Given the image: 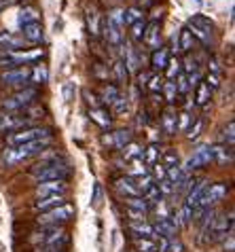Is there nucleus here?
Instances as JSON below:
<instances>
[{
    "label": "nucleus",
    "mask_w": 235,
    "mask_h": 252,
    "mask_svg": "<svg viewBox=\"0 0 235 252\" xmlns=\"http://www.w3.org/2000/svg\"><path fill=\"white\" fill-rule=\"evenodd\" d=\"M51 140H34V142H24V144H17V146H9L2 155V161L6 165H15V163H22L24 159H30V157H40V153H45L49 149Z\"/></svg>",
    "instance_id": "nucleus-1"
},
{
    "label": "nucleus",
    "mask_w": 235,
    "mask_h": 252,
    "mask_svg": "<svg viewBox=\"0 0 235 252\" xmlns=\"http://www.w3.org/2000/svg\"><path fill=\"white\" fill-rule=\"evenodd\" d=\"M30 174L38 180V183L40 180H68L72 170L68 167V163L64 159H59V161H40L38 165L32 167Z\"/></svg>",
    "instance_id": "nucleus-2"
},
{
    "label": "nucleus",
    "mask_w": 235,
    "mask_h": 252,
    "mask_svg": "<svg viewBox=\"0 0 235 252\" xmlns=\"http://www.w3.org/2000/svg\"><path fill=\"white\" fill-rule=\"evenodd\" d=\"M186 28H189V32L193 34V38L199 40L204 47H214V36H216V28H214L212 19L206 17V15H193L189 19V24H186Z\"/></svg>",
    "instance_id": "nucleus-3"
},
{
    "label": "nucleus",
    "mask_w": 235,
    "mask_h": 252,
    "mask_svg": "<svg viewBox=\"0 0 235 252\" xmlns=\"http://www.w3.org/2000/svg\"><path fill=\"white\" fill-rule=\"evenodd\" d=\"M34 140H53V131L49 127L32 125V127H24V129L9 131V134H6V144L9 146H17V144H24V142H34Z\"/></svg>",
    "instance_id": "nucleus-4"
},
{
    "label": "nucleus",
    "mask_w": 235,
    "mask_h": 252,
    "mask_svg": "<svg viewBox=\"0 0 235 252\" xmlns=\"http://www.w3.org/2000/svg\"><path fill=\"white\" fill-rule=\"evenodd\" d=\"M38 95H40V92H38V87H22L17 94H13V95H9L6 100L2 102V110H11V113H19V110H24V108H28V106H32L34 102L38 100Z\"/></svg>",
    "instance_id": "nucleus-5"
},
{
    "label": "nucleus",
    "mask_w": 235,
    "mask_h": 252,
    "mask_svg": "<svg viewBox=\"0 0 235 252\" xmlns=\"http://www.w3.org/2000/svg\"><path fill=\"white\" fill-rule=\"evenodd\" d=\"M74 216V206H70L66 201V204H61L58 208H51L47 210V212H40L38 216V225L40 227H61L64 222H68Z\"/></svg>",
    "instance_id": "nucleus-6"
},
{
    "label": "nucleus",
    "mask_w": 235,
    "mask_h": 252,
    "mask_svg": "<svg viewBox=\"0 0 235 252\" xmlns=\"http://www.w3.org/2000/svg\"><path fill=\"white\" fill-rule=\"evenodd\" d=\"M32 242H34V244L40 242V246H49V248L59 250V248L68 242V233H66V231L61 229V227H45L43 231L34 233Z\"/></svg>",
    "instance_id": "nucleus-7"
},
{
    "label": "nucleus",
    "mask_w": 235,
    "mask_h": 252,
    "mask_svg": "<svg viewBox=\"0 0 235 252\" xmlns=\"http://www.w3.org/2000/svg\"><path fill=\"white\" fill-rule=\"evenodd\" d=\"M231 233H233V212H229V214H216V219H214L212 227H210L208 244L225 240V237L231 235Z\"/></svg>",
    "instance_id": "nucleus-8"
},
{
    "label": "nucleus",
    "mask_w": 235,
    "mask_h": 252,
    "mask_svg": "<svg viewBox=\"0 0 235 252\" xmlns=\"http://www.w3.org/2000/svg\"><path fill=\"white\" fill-rule=\"evenodd\" d=\"M0 83L6 87H28V83H30V66L2 70L0 72Z\"/></svg>",
    "instance_id": "nucleus-9"
},
{
    "label": "nucleus",
    "mask_w": 235,
    "mask_h": 252,
    "mask_svg": "<svg viewBox=\"0 0 235 252\" xmlns=\"http://www.w3.org/2000/svg\"><path fill=\"white\" fill-rule=\"evenodd\" d=\"M212 146L210 144H202V146H197L195 151H193V155L186 159V163L182 165V170L184 172H195V170H202V167L206 165H210L212 163Z\"/></svg>",
    "instance_id": "nucleus-10"
},
{
    "label": "nucleus",
    "mask_w": 235,
    "mask_h": 252,
    "mask_svg": "<svg viewBox=\"0 0 235 252\" xmlns=\"http://www.w3.org/2000/svg\"><path fill=\"white\" fill-rule=\"evenodd\" d=\"M131 140L134 138H131L129 129H115V131H110V134L102 136V144L108 146L110 151H121L127 142H131Z\"/></svg>",
    "instance_id": "nucleus-11"
},
{
    "label": "nucleus",
    "mask_w": 235,
    "mask_h": 252,
    "mask_svg": "<svg viewBox=\"0 0 235 252\" xmlns=\"http://www.w3.org/2000/svg\"><path fill=\"white\" fill-rule=\"evenodd\" d=\"M66 180H40L36 185V197H47V195H64L66 193Z\"/></svg>",
    "instance_id": "nucleus-12"
},
{
    "label": "nucleus",
    "mask_w": 235,
    "mask_h": 252,
    "mask_svg": "<svg viewBox=\"0 0 235 252\" xmlns=\"http://www.w3.org/2000/svg\"><path fill=\"white\" fill-rule=\"evenodd\" d=\"M142 43L147 45L150 51L157 47H161V24L159 22H148L147 28H144V36H142Z\"/></svg>",
    "instance_id": "nucleus-13"
},
{
    "label": "nucleus",
    "mask_w": 235,
    "mask_h": 252,
    "mask_svg": "<svg viewBox=\"0 0 235 252\" xmlns=\"http://www.w3.org/2000/svg\"><path fill=\"white\" fill-rule=\"evenodd\" d=\"M28 127L26 121L22 117H19V113H11V110H6V113H0V131H17V129H24Z\"/></svg>",
    "instance_id": "nucleus-14"
},
{
    "label": "nucleus",
    "mask_w": 235,
    "mask_h": 252,
    "mask_svg": "<svg viewBox=\"0 0 235 252\" xmlns=\"http://www.w3.org/2000/svg\"><path fill=\"white\" fill-rule=\"evenodd\" d=\"M170 58H172V53H170V49L165 45L153 49V51H150V60H148L150 62V70H153V72H163L165 66H168V62H170Z\"/></svg>",
    "instance_id": "nucleus-15"
},
{
    "label": "nucleus",
    "mask_w": 235,
    "mask_h": 252,
    "mask_svg": "<svg viewBox=\"0 0 235 252\" xmlns=\"http://www.w3.org/2000/svg\"><path fill=\"white\" fill-rule=\"evenodd\" d=\"M176 117L178 113L174 110V106H165L161 110V117H159V127L165 136H176Z\"/></svg>",
    "instance_id": "nucleus-16"
},
{
    "label": "nucleus",
    "mask_w": 235,
    "mask_h": 252,
    "mask_svg": "<svg viewBox=\"0 0 235 252\" xmlns=\"http://www.w3.org/2000/svg\"><path fill=\"white\" fill-rule=\"evenodd\" d=\"M102 32H104L106 43H108L110 47L119 49V47L123 45V28L115 26L113 22H108L106 17H104V22H102Z\"/></svg>",
    "instance_id": "nucleus-17"
},
{
    "label": "nucleus",
    "mask_w": 235,
    "mask_h": 252,
    "mask_svg": "<svg viewBox=\"0 0 235 252\" xmlns=\"http://www.w3.org/2000/svg\"><path fill=\"white\" fill-rule=\"evenodd\" d=\"M22 38L30 45H40L45 40V30H43V24L40 22H34V24H28L22 26Z\"/></svg>",
    "instance_id": "nucleus-18"
},
{
    "label": "nucleus",
    "mask_w": 235,
    "mask_h": 252,
    "mask_svg": "<svg viewBox=\"0 0 235 252\" xmlns=\"http://www.w3.org/2000/svg\"><path fill=\"white\" fill-rule=\"evenodd\" d=\"M208 189V180L204 178H195V183H193V187L186 191V197H184V206L189 208H195L199 204V199H202L204 191Z\"/></svg>",
    "instance_id": "nucleus-19"
},
{
    "label": "nucleus",
    "mask_w": 235,
    "mask_h": 252,
    "mask_svg": "<svg viewBox=\"0 0 235 252\" xmlns=\"http://www.w3.org/2000/svg\"><path fill=\"white\" fill-rule=\"evenodd\" d=\"M26 40L13 32H0V51H19Z\"/></svg>",
    "instance_id": "nucleus-20"
},
{
    "label": "nucleus",
    "mask_w": 235,
    "mask_h": 252,
    "mask_svg": "<svg viewBox=\"0 0 235 252\" xmlns=\"http://www.w3.org/2000/svg\"><path fill=\"white\" fill-rule=\"evenodd\" d=\"M123 47V45H121ZM125 51H123V64H125V68H127V72H138L140 70V66H142V62H140V53H138V49L136 47H131V45H127V47H123Z\"/></svg>",
    "instance_id": "nucleus-21"
},
{
    "label": "nucleus",
    "mask_w": 235,
    "mask_h": 252,
    "mask_svg": "<svg viewBox=\"0 0 235 252\" xmlns=\"http://www.w3.org/2000/svg\"><path fill=\"white\" fill-rule=\"evenodd\" d=\"M212 159L218 161L220 165H231L233 163V146L229 144H214L212 146Z\"/></svg>",
    "instance_id": "nucleus-22"
},
{
    "label": "nucleus",
    "mask_w": 235,
    "mask_h": 252,
    "mask_svg": "<svg viewBox=\"0 0 235 252\" xmlns=\"http://www.w3.org/2000/svg\"><path fill=\"white\" fill-rule=\"evenodd\" d=\"M153 229H155V235H163V237H174L176 231H178L176 222L172 220V214L165 216V219H157Z\"/></svg>",
    "instance_id": "nucleus-23"
},
{
    "label": "nucleus",
    "mask_w": 235,
    "mask_h": 252,
    "mask_svg": "<svg viewBox=\"0 0 235 252\" xmlns=\"http://www.w3.org/2000/svg\"><path fill=\"white\" fill-rule=\"evenodd\" d=\"M11 55L17 66H28V64H32V62L43 58L45 51L43 49H34V51H11Z\"/></svg>",
    "instance_id": "nucleus-24"
},
{
    "label": "nucleus",
    "mask_w": 235,
    "mask_h": 252,
    "mask_svg": "<svg viewBox=\"0 0 235 252\" xmlns=\"http://www.w3.org/2000/svg\"><path fill=\"white\" fill-rule=\"evenodd\" d=\"M89 117H91V121L95 125H100L102 129H108L113 127V117H110V113L104 108V106H98V108H89Z\"/></svg>",
    "instance_id": "nucleus-25"
},
{
    "label": "nucleus",
    "mask_w": 235,
    "mask_h": 252,
    "mask_svg": "<svg viewBox=\"0 0 235 252\" xmlns=\"http://www.w3.org/2000/svg\"><path fill=\"white\" fill-rule=\"evenodd\" d=\"M115 189H117V193L123 195V197H136V195H140L138 193V189L134 185V178H129V176H121V178H117L115 180Z\"/></svg>",
    "instance_id": "nucleus-26"
},
{
    "label": "nucleus",
    "mask_w": 235,
    "mask_h": 252,
    "mask_svg": "<svg viewBox=\"0 0 235 252\" xmlns=\"http://www.w3.org/2000/svg\"><path fill=\"white\" fill-rule=\"evenodd\" d=\"M212 100V92H210V87L206 85L204 81H199L197 85H195V97H193V104L199 108H206L210 104Z\"/></svg>",
    "instance_id": "nucleus-27"
},
{
    "label": "nucleus",
    "mask_w": 235,
    "mask_h": 252,
    "mask_svg": "<svg viewBox=\"0 0 235 252\" xmlns=\"http://www.w3.org/2000/svg\"><path fill=\"white\" fill-rule=\"evenodd\" d=\"M61 204H66V197L64 195H47V197H38L36 204H34V208L38 210V212H47V210L51 208H58Z\"/></svg>",
    "instance_id": "nucleus-28"
},
{
    "label": "nucleus",
    "mask_w": 235,
    "mask_h": 252,
    "mask_svg": "<svg viewBox=\"0 0 235 252\" xmlns=\"http://www.w3.org/2000/svg\"><path fill=\"white\" fill-rule=\"evenodd\" d=\"M178 49H180V53H193L195 51V45H197V40L193 38V34L189 32V28H182L180 34H178Z\"/></svg>",
    "instance_id": "nucleus-29"
},
{
    "label": "nucleus",
    "mask_w": 235,
    "mask_h": 252,
    "mask_svg": "<svg viewBox=\"0 0 235 252\" xmlns=\"http://www.w3.org/2000/svg\"><path fill=\"white\" fill-rule=\"evenodd\" d=\"M119 95H121V89L117 85H113V83H106V85H102V89H100V104H104V106H113V102Z\"/></svg>",
    "instance_id": "nucleus-30"
},
{
    "label": "nucleus",
    "mask_w": 235,
    "mask_h": 252,
    "mask_svg": "<svg viewBox=\"0 0 235 252\" xmlns=\"http://www.w3.org/2000/svg\"><path fill=\"white\" fill-rule=\"evenodd\" d=\"M129 231L136 237H153L155 235L153 225L147 220H129Z\"/></svg>",
    "instance_id": "nucleus-31"
},
{
    "label": "nucleus",
    "mask_w": 235,
    "mask_h": 252,
    "mask_svg": "<svg viewBox=\"0 0 235 252\" xmlns=\"http://www.w3.org/2000/svg\"><path fill=\"white\" fill-rule=\"evenodd\" d=\"M47 81H49V70H47V66H34V68H30V83L34 87L45 85Z\"/></svg>",
    "instance_id": "nucleus-32"
},
{
    "label": "nucleus",
    "mask_w": 235,
    "mask_h": 252,
    "mask_svg": "<svg viewBox=\"0 0 235 252\" xmlns=\"http://www.w3.org/2000/svg\"><path fill=\"white\" fill-rule=\"evenodd\" d=\"M142 153H144V149L138 142H127L125 146L121 149V155H123V159L125 161H136V159H142Z\"/></svg>",
    "instance_id": "nucleus-33"
},
{
    "label": "nucleus",
    "mask_w": 235,
    "mask_h": 252,
    "mask_svg": "<svg viewBox=\"0 0 235 252\" xmlns=\"http://www.w3.org/2000/svg\"><path fill=\"white\" fill-rule=\"evenodd\" d=\"M163 79L165 81H174L178 74H182V62H180V58H170V62H168V66H165V70H163Z\"/></svg>",
    "instance_id": "nucleus-34"
},
{
    "label": "nucleus",
    "mask_w": 235,
    "mask_h": 252,
    "mask_svg": "<svg viewBox=\"0 0 235 252\" xmlns=\"http://www.w3.org/2000/svg\"><path fill=\"white\" fill-rule=\"evenodd\" d=\"M159 163H161L165 170H170V167H178L180 165V157H178V153L174 151V149H165L161 155H159Z\"/></svg>",
    "instance_id": "nucleus-35"
},
{
    "label": "nucleus",
    "mask_w": 235,
    "mask_h": 252,
    "mask_svg": "<svg viewBox=\"0 0 235 252\" xmlns=\"http://www.w3.org/2000/svg\"><path fill=\"white\" fill-rule=\"evenodd\" d=\"M125 208L127 210H136V212H142V214L150 212V206L144 201L142 195H136V197H125Z\"/></svg>",
    "instance_id": "nucleus-36"
},
{
    "label": "nucleus",
    "mask_w": 235,
    "mask_h": 252,
    "mask_svg": "<svg viewBox=\"0 0 235 252\" xmlns=\"http://www.w3.org/2000/svg\"><path fill=\"white\" fill-rule=\"evenodd\" d=\"M38 17H40L38 9H34V6H24V9L19 11V17H17V22H19V26H28V24H34V22H38Z\"/></svg>",
    "instance_id": "nucleus-37"
},
{
    "label": "nucleus",
    "mask_w": 235,
    "mask_h": 252,
    "mask_svg": "<svg viewBox=\"0 0 235 252\" xmlns=\"http://www.w3.org/2000/svg\"><path fill=\"white\" fill-rule=\"evenodd\" d=\"M161 97L168 102V106H174L176 104V97H178V92H176V85L174 81H165L163 87H161Z\"/></svg>",
    "instance_id": "nucleus-38"
},
{
    "label": "nucleus",
    "mask_w": 235,
    "mask_h": 252,
    "mask_svg": "<svg viewBox=\"0 0 235 252\" xmlns=\"http://www.w3.org/2000/svg\"><path fill=\"white\" fill-rule=\"evenodd\" d=\"M113 76H115V81H117V87H119V85H125V83H127L129 72H127L125 64H123V60H117V62H115V66H113Z\"/></svg>",
    "instance_id": "nucleus-39"
},
{
    "label": "nucleus",
    "mask_w": 235,
    "mask_h": 252,
    "mask_svg": "<svg viewBox=\"0 0 235 252\" xmlns=\"http://www.w3.org/2000/svg\"><path fill=\"white\" fill-rule=\"evenodd\" d=\"M142 15H144V13H142L140 6H127V9H123V24L131 26V24L140 22Z\"/></svg>",
    "instance_id": "nucleus-40"
},
{
    "label": "nucleus",
    "mask_w": 235,
    "mask_h": 252,
    "mask_svg": "<svg viewBox=\"0 0 235 252\" xmlns=\"http://www.w3.org/2000/svg\"><path fill=\"white\" fill-rule=\"evenodd\" d=\"M193 121H195V117H193L191 110H182V113L176 117V131H184L186 134Z\"/></svg>",
    "instance_id": "nucleus-41"
},
{
    "label": "nucleus",
    "mask_w": 235,
    "mask_h": 252,
    "mask_svg": "<svg viewBox=\"0 0 235 252\" xmlns=\"http://www.w3.org/2000/svg\"><path fill=\"white\" fill-rule=\"evenodd\" d=\"M87 28H89V34H91V36H98L102 32V22H100V15L95 11H87Z\"/></svg>",
    "instance_id": "nucleus-42"
},
{
    "label": "nucleus",
    "mask_w": 235,
    "mask_h": 252,
    "mask_svg": "<svg viewBox=\"0 0 235 252\" xmlns=\"http://www.w3.org/2000/svg\"><path fill=\"white\" fill-rule=\"evenodd\" d=\"M159 146L157 144H148L147 149H144V153H142V161H144V165H153V163H157L159 161Z\"/></svg>",
    "instance_id": "nucleus-43"
},
{
    "label": "nucleus",
    "mask_w": 235,
    "mask_h": 252,
    "mask_svg": "<svg viewBox=\"0 0 235 252\" xmlns=\"http://www.w3.org/2000/svg\"><path fill=\"white\" fill-rule=\"evenodd\" d=\"M134 185H136V189H138V193L144 195V193H147L150 187L155 185V180H153V176H150V172H148V174H144V176H138V178H134Z\"/></svg>",
    "instance_id": "nucleus-44"
},
{
    "label": "nucleus",
    "mask_w": 235,
    "mask_h": 252,
    "mask_svg": "<svg viewBox=\"0 0 235 252\" xmlns=\"http://www.w3.org/2000/svg\"><path fill=\"white\" fill-rule=\"evenodd\" d=\"M163 83H165L163 74L161 72H153V74H150V79H148V83H147V89L150 94H161Z\"/></svg>",
    "instance_id": "nucleus-45"
},
{
    "label": "nucleus",
    "mask_w": 235,
    "mask_h": 252,
    "mask_svg": "<svg viewBox=\"0 0 235 252\" xmlns=\"http://www.w3.org/2000/svg\"><path fill=\"white\" fill-rule=\"evenodd\" d=\"M144 28H147V22H144V19H140V22H136V24L129 26V38L134 40V43H142Z\"/></svg>",
    "instance_id": "nucleus-46"
},
{
    "label": "nucleus",
    "mask_w": 235,
    "mask_h": 252,
    "mask_svg": "<svg viewBox=\"0 0 235 252\" xmlns=\"http://www.w3.org/2000/svg\"><path fill=\"white\" fill-rule=\"evenodd\" d=\"M142 197H144V201H147V204H148L150 208H155V206H159V204H161V201H163V197H161V193H159L157 185H153V187H150L148 191L142 195Z\"/></svg>",
    "instance_id": "nucleus-47"
},
{
    "label": "nucleus",
    "mask_w": 235,
    "mask_h": 252,
    "mask_svg": "<svg viewBox=\"0 0 235 252\" xmlns=\"http://www.w3.org/2000/svg\"><path fill=\"white\" fill-rule=\"evenodd\" d=\"M204 125H206V119H204V117H195V121L191 123L189 131H186V136H189V140H197L199 136H202Z\"/></svg>",
    "instance_id": "nucleus-48"
},
{
    "label": "nucleus",
    "mask_w": 235,
    "mask_h": 252,
    "mask_svg": "<svg viewBox=\"0 0 235 252\" xmlns=\"http://www.w3.org/2000/svg\"><path fill=\"white\" fill-rule=\"evenodd\" d=\"M134 246L138 252H155V240L153 237H136Z\"/></svg>",
    "instance_id": "nucleus-49"
},
{
    "label": "nucleus",
    "mask_w": 235,
    "mask_h": 252,
    "mask_svg": "<svg viewBox=\"0 0 235 252\" xmlns=\"http://www.w3.org/2000/svg\"><path fill=\"white\" fill-rule=\"evenodd\" d=\"M131 167H129V178H138V176H144L148 174V165H144L142 159H136V161H129Z\"/></svg>",
    "instance_id": "nucleus-50"
},
{
    "label": "nucleus",
    "mask_w": 235,
    "mask_h": 252,
    "mask_svg": "<svg viewBox=\"0 0 235 252\" xmlns=\"http://www.w3.org/2000/svg\"><path fill=\"white\" fill-rule=\"evenodd\" d=\"M204 83L210 87V92L214 94L216 89H220V85H223V74H214V72H208L206 74V79H204Z\"/></svg>",
    "instance_id": "nucleus-51"
},
{
    "label": "nucleus",
    "mask_w": 235,
    "mask_h": 252,
    "mask_svg": "<svg viewBox=\"0 0 235 252\" xmlns=\"http://www.w3.org/2000/svg\"><path fill=\"white\" fill-rule=\"evenodd\" d=\"M233 140H235V121L231 119V121L225 125V129H223V144L233 146Z\"/></svg>",
    "instance_id": "nucleus-52"
},
{
    "label": "nucleus",
    "mask_w": 235,
    "mask_h": 252,
    "mask_svg": "<svg viewBox=\"0 0 235 252\" xmlns=\"http://www.w3.org/2000/svg\"><path fill=\"white\" fill-rule=\"evenodd\" d=\"M150 176H153V180H155V183H159V180H163L165 178V174H168V170H165V167L161 165V163H159V161H157V163H153V165H150Z\"/></svg>",
    "instance_id": "nucleus-53"
},
{
    "label": "nucleus",
    "mask_w": 235,
    "mask_h": 252,
    "mask_svg": "<svg viewBox=\"0 0 235 252\" xmlns=\"http://www.w3.org/2000/svg\"><path fill=\"white\" fill-rule=\"evenodd\" d=\"M110 108H113V113H115V115H123V113L127 110V97L121 94V95L113 102V106H110Z\"/></svg>",
    "instance_id": "nucleus-54"
},
{
    "label": "nucleus",
    "mask_w": 235,
    "mask_h": 252,
    "mask_svg": "<svg viewBox=\"0 0 235 252\" xmlns=\"http://www.w3.org/2000/svg\"><path fill=\"white\" fill-rule=\"evenodd\" d=\"M106 19H108V22H113L115 26H119V28H125V24H123V9H113V11H108Z\"/></svg>",
    "instance_id": "nucleus-55"
},
{
    "label": "nucleus",
    "mask_w": 235,
    "mask_h": 252,
    "mask_svg": "<svg viewBox=\"0 0 235 252\" xmlns=\"http://www.w3.org/2000/svg\"><path fill=\"white\" fill-rule=\"evenodd\" d=\"M138 85L140 87H147V83L150 79V74H153V70H138Z\"/></svg>",
    "instance_id": "nucleus-56"
},
{
    "label": "nucleus",
    "mask_w": 235,
    "mask_h": 252,
    "mask_svg": "<svg viewBox=\"0 0 235 252\" xmlns=\"http://www.w3.org/2000/svg\"><path fill=\"white\" fill-rule=\"evenodd\" d=\"M74 92H77L74 83H66V85H64V100H66V102H70V100H72V95H74Z\"/></svg>",
    "instance_id": "nucleus-57"
},
{
    "label": "nucleus",
    "mask_w": 235,
    "mask_h": 252,
    "mask_svg": "<svg viewBox=\"0 0 235 252\" xmlns=\"http://www.w3.org/2000/svg\"><path fill=\"white\" fill-rule=\"evenodd\" d=\"M85 97H87V104H89V106H91V108H98V106H102V104H100V97L95 95V94H91V92H85Z\"/></svg>",
    "instance_id": "nucleus-58"
},
{
    "label": "nucleus",
    "mask_w": 235,
    "mask_h": 252,
    "mask_svg": "<svg viewBox=\"0 0 235 252\" xmlns=\"http://www.w3.org/2000/svg\"><path fill=\"white\" fill-rule=\"evenodd\" d=\"M150 119H153V117H150L148 110H147V108H142V110H140V115H138V123H140V125H148V123H150Z\"/></svg>",
    "instance_id": "nucleus-59"
},
{
    "label": "nucleus",
    "mask_w": 235,
    "mask_h": 252,
    "mask_svg": "<svg viewBox=\"0 0 235 252\" xmlns=\"http://www.w3.org/2000/svg\"><path fill=\"white\" fill-rule=\"evenodd\" d=\"M168 252H182V242L176 240V237H172L170 246H168Z\"/></svg>",
    "instance_id": "nucleus-60"
},
{
    "label": "nucleus",
    "mask_w": 235,
    "mask_h": 252,
    "mask_svg": "<svg viewBox=\"0 0 235 252\" xmlns=\"http://www.w3.org/2000/svg\"><path fill=\"white\" fill-rule=\"evenodd\" d=\"M100 195H102V187L95 183V185H93V197H91V204H93V206L100 204Z\"/></svg>",
    "instance_id": "nucleus-61"
},
{
    "label": "nucleus",
    "mask_w": 235,
    "mask_h": 252,
    "mask_svg": "<svg viewBox=\"0 0 235 252\" xmlns=\"http://www.w3.org/2000/svg\"><path fill=\"white\" fill-rule=\"evenodd\" d=\"M127 216H129V220H147V214L136 212V210H127Z\"/></svg>",
    "instance_id": "nucleus-62"
},
{
    "label": "nucleus",
    "mask_w": 235,
    "mask_h": 252,
    "mask_svg": "<svg viewBox=\"0 0 235 252\" xmlns=\"http://www.w3.org/2000/svg\"><path fill=\"white\" fill-rule=\"evenodd\" d=\"M36 252H59L55 248H49V246H43V248H36Z\"/></svg>",
    "instance_id": "nucleus-63"
},
{
    "label": "nucleus",
    "mask_w": 235,
    "mask_h": 252,
    "mask_svg": "<svg viewBox=\"0 0 235 252\" xmlns=\"http://www.w3.org/2000/svg\"><path fill=\"white\" fill-rule=\"evenodd\" d=\"M4 6H6V2H0V11H2V9H4Z\"/></svg>",
    "instance_id": "nucleus-64"
}]
</instances>
